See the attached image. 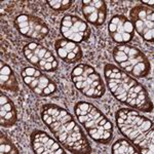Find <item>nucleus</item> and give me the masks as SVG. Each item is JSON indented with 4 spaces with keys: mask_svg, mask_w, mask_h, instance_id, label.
Here are the masks:
<instances>
[{
    "mask_svg": "<svg viewBox=\"0 0 154 154\" xmlns=\"http://www.w3.org/2000/svg\"><path fill=\"white\" fill-rule=\"evenodd\" d=\"M41 118L64 148L72 153H91V147L75 119L66 109L57 105H44Z\"/></svg>",
    "mask_w": 154,
    "mask_h": 154,
    "instance_id": "nucleus-1",
    "label": "nucleus"
},
{
    "mask_svg": "<svg viewBox=\"0 0 154 154\" xmlns=\"http://www.w3.org/2000/svg\"><path fill=\"white\" fill-rule=\"evenodd\" d=\"M104 75L110 91L119 102L143 112L152 111L153 105L147 91L136 79L112 64L105 65Z\"/></svg>",
    "mask_w": 154,
    "mask_h": 154,
    "instance_id": "nucleus-2",
    "label": "nucleus"
},
{
    "mask_svg": "<svg viewBox=\"0 0 154 154\" xmlns=\"http://www.w3.org/2000/svg\"><path fill=\"white\" fill-rule=\"evenodd\" d=\"M116 125L123 136L141 153L153 154V122L138 111L120 109L116 112Z\"/></svg>",
    "mask_w": 154,
    "mask_h": 154,
    "instance_id": "nucleus-3",
    "label": "nucleus"
},
{
    "mask_svg": "<svg viewBox=\"0 0 154 154\" xmlns=\"http://www.w3.org/2000/svg\"><path fill=\"white\" fill-rule=\"evenodd\" d=\"M78 121L88 136L100 144H108L113 137V125L97 107L86 102H79L74 107Z\"/></svg>",
    "mask_w": 154,
    "mask_h": 154,
    "instance_id": "nucleus-4",
    "label": "nucleus"
},
{
    "mask_svg": "<svg viewBox=\"0 0 154 154\" xmlns=\"http://www.w3.org/2000/svg\"><path fill=\"white\" fill-rule=\"evenodd\" d=\"M113 58L123 71L134 77H145L150 71V62L140 49L120 44L113 49Z\"/></svg>",
    "mask_w": 154,
    "mask_h": 154,
    "instance_id": "nucleus-5",
    "label": "nucleus"
},
{
    "mask_svg": "<svg viewBox=\"0 0 154 154\" xmlns=\"http://www.w3.org/2000/svg\"><path fill=\"white\" fill-rule=\"evenodd\" d=\"M71 79L75 88L88 98H101L105 94L101 75L89 65H77L71 73Z\"/></svg>",
    "mask_w": 154,
    "mask_h": 154,
    "instance_id": "nucleus-6",
    "label": "nucleus"
},
{
    "mask_svg": "<svg viewBox=\"0 0 154 154\" xmlns=\"http://www.w3.org/2000/svg\"><path fill=\"white\" fill-rule=\"evenodd\" d=\"M130 21L134 29L146 41L154 40V12L150 7L137 5L130 11Z\"/></svg>",
    "mask_w": 154,
    "mask_h": 154,
    "instance_id": "nucleus-7",
    "label": "nucleus"
},
{
    "mask_svg": "<svg viewBox=\"0 0 154 154\" xmlns=\"http://www.w3.org/2000/svg\"><path fill=\"white\" fill-rule=\"evenodd\" d=\"M24 54L32 65L46 72H53L58 68V61L49 49L35 42L24 46Z\"/></svg>",
    "mask_w": 154,
    "mask_h": 154,
    "instance_id": "nucleus-8",
    "label": "nucleus"
},
{
    "mask_svg": "<svg viewBox=\"0 0 154 154\" xmlns=\"http://www.w3.org/2000/svg\"><path fill=\"white\" fill-rule=\"evenodd\" d=\"M22 78L26 85H28V88L38 96L48 97L53 95L57 91L56 83L36 68H24V70L22 71Z\"/></svg>",
    "mask_w": 154,
    "mask_h": 154,
    "instance_id": "nucleus-9",
    "label": "nucleus"
},
{
    "mask_svg": "<svg viewBox=\"0 0 154 154\" xmlns=\"http://www.w3.org/2000/svg\"><path fill=\"white\" fill-rule=\"evenodd\" d=\"M60 30L66 39L76 43L88 41L91 36V29L88 25L78 17L70 14L63 18Z\"/></svg>",
    "mask_w": 154,
    "mask_h": 154,
    "instance_id": "nucleus-10",
    "label": "nucleus"
},
{
    "mask_svg": "<svg viewBox=\"0 0 154 154\" xmlns=\"http://www.w3.org/2000/svg\"><path fill=\"white\" fill-rule=\"evenodd\" d=\"M16 26L23 36L36 40L44 39L49 32L46 24L32 14H23L18 16L16 19Z\"/></svg>",
    "mask_w": 154,
    "mask_h": 154,
    "instance_id": "nucleus-11",
    "label": "nucleus"
},
{
    "mask_svg": "<svg viewBox=\"0 0 154 154\" xmlns=\"http://www.w3.org/2000/svg\"><path fill=\"white\" fill-rule=\"evenodd\" d=\"M108 30L110 37L119 45L128 43L135 34V29L131 22L122 14L114 16L111 19Z\"/></svg>",
    "mask_w": 154,
    "mask_h": 154,
    "instance_id": "nucleus-12",
    "label": "nucleus"
},
{
    "mask_svg": "<svg viewBox=\"0 0 154 154\" xmlns=\"http://www.w3.org/2000/svg\"><path fill=\"white\" fill-rule=\"evenodd\" d=\"M31 143L37 154H65L66 151L53 138L42 131H35L31 135Z\"/></svg>",
    "mask_w": 154,
    "mask_h": 154,
    "instance_id": "nucleus-13",
    "label": "nucleus"
},
{
    "mask_svg": "<svg viewBox=\"0 0 154 154\" xmlns=\"http://www.w3.org/2000/svg\"><path fill=\"white\" fill-rule=\"evenodd\" d=\"M82 14L86 21L95 26L104 24L107 16V5L102 0H83Z\"/></svg>",
    "mask_w": 154,
    "mask_h": 154,
    "instance_id": "nucleus-14",
    "label": "nucleus"
},
{
    "mask_svg": "<svg viewBox=\"0 0 154 154\" xmlns=\"http://www.w3.org/2000/svg\"><path fill=\"white\" fill-rule=\"evenodd\" d=\"M54 48L59 58L65 63L73 64L82 58V51L76 42L68 39H58L54 42Z\"/></svg>",
    "mask_w": 154,
    "mask_h": 154,
    "instance_id": "nucleus-15",
    "label": "nucleus"
},
{
    "mask_svg": "<svg viewBox=\"0 0 154 154\" xmlns=\"http://www.w3.org/2000/svg\"><path fill=\"white\" fill-rule=\"evenodd\" d=\"M18 113L14 102L7 96L0 94V125L11 128L17 122Z\"/></svg>",
    "mask_w": 154,
    "mask_h": 154,
    "instance_id": "nucleus-16",
    "label": "nucleus"
},
{
    "mask_svg": "<svg viewBox=\"0 0 154 154\" xmlns=\"http://www.w3.org/2000/svg\"><path fill=\"white\" fill-rule=\"evenodd\" d=\"M0 85L1 88L8 91H19V82L17 79L14 72L11 70V68L3 61L0 62Z\"/></svg>",
    "mask_w": 154,
    "mask_h": 154,
    "instance_id": "nucleus-17",
    "label": "nucleus"
},
{
    "mask_svg": "<svg viewBox=\"0 0 154 154\" xmlns=\"http://www.w3.org/2000/svg\"><path fill=\"white\" fill-rule=\"evenodd\" d=\"M111 152L113 154H138L141 153L131 143L128 142V140H117L113 144Z\"/></svg>",
    "mask_w": 154,
    "mask_h": 154,
    "instance_id": "nucleus-18",
    "label": "nucleus"
},
{
    "mask_svg": "<svg viewBox=\"0 0 154 154\" xmlns=\"http://www.w3.org/2000/svg\"><path fill=\"white\" fill-rule=\"evenodd\" d=\"M0 153L1 154H19V151L12 141L6 135L0 133Z\"/></svg>",
    "mask_w": 154,
    "mask_h": 154,
    "instance_id": "nucleus-19",
    "label": "nucleus"
},
{
    "mask_svg": "<svg viewBox=\"0 0 154 154\" xmlns=\"http://www.w3.org/2000/svg\"><path fill=\"white\" fill-rule=\"evenodd\" d=\"M46 3L53 9L57 11H65L69 9L73 4V1L71 0H48Z\"/></svg>",
    "mask_w": 154,
    "mask_h": 154,
    "instance_id": "nucleus-20",
    "label": "nucleus"
},
{
    "mask_svg": "<svg viewBox=\"0 0 154 154\" xmlns=\"http://www.w3.org/2000/svg\"><path fill=\"white\" fill-rule=\"evenodd\" d=\"M142 3H151V5H153L154 1H142Z\"/></svg>",
    "mask_w": 154,
    "mask_h": 154,
    "instance_id": "nucleus-21",
    "label": "nucleus"
}]
</instances>
